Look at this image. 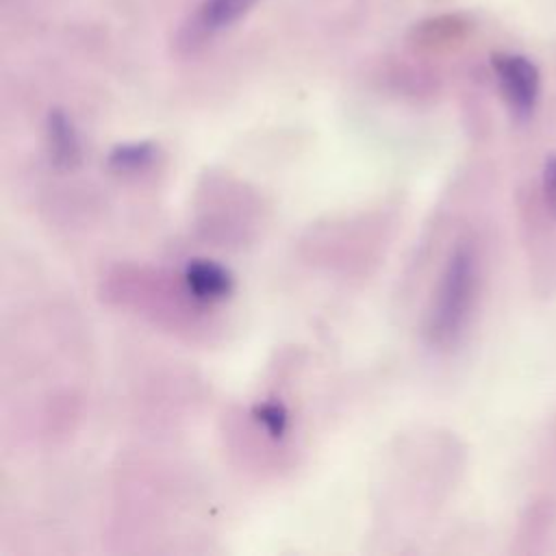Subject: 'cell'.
I'll list each match as a JSON object with an SVG mask.
<instances>
[{
	"label": "cell",
	"instance_id": "obj_1",
	"mask_svg": "<svg viewBox=\"0 0 556 556\" xmlns=\"http://www.w3.org/2000/svg\"><path fill=\"white\" fill-rule=\"evenodd\" d=\"M478 287V258L469 241H460L447 258L430 315L428 339L434 345H452L471 313Z\"/></svg>",
	"mask_w": 556,
	"mask_h": 556
},
{
	"label": "cell",
	"instance_id": "obj_2",
	"mask_svg": "<svg viewBox=\"0 0 556 556\" xmlns=\"http://www.w3.org/2000/svg\"><path fill=\"white\" fill-rule=\"evenodd\" d=\"M493 72L497 76L504 100L515 117L526 119L532 115L539 100V72L532 61L521 54H493Z\"/></svg>",
	"mask_w": 556,
	"mask_h": 556
},
{
	"label": "cell",
	"instance_id": "obj_3",
	"mask_svg": "<svg viewBox=\"0 0 556 556\" xmlns=\"http://www.w3.org/2000/svg\"><path fill=\"white\" fill-rule=\"evenodd\" d=\"M185 287L189 291V295L198 302H222L226 300L232 289H235V278L232 274L215 263V261H206V258H193L185 265V274H182Z\"/></svg>",
	"mask_w": 556,
	"mask_h": 556
},
{
	"label": "cell",
	"instance_id": "obj_4",
	"mask_svg": "<svg viewBox=\"0 0 556 556\" xmlns=\"http://www.w3.org/2000/svg\"><path fill=\"white\" fill-rule=\"evenodd\" d=\"M46 146L56 169H74L80 163L78 132L63 109H52L46 117Z\"/></svg>",
	"mask_w": 556,
	"mask_h": 556
},
{
	"label": "cell",
	"instance_id": "obj_5",
	"mask_svg": "<svg viewBox=\"0 0 556 556\" xmlns=\"http://www.w3.org/2000/svg\"><path fill=\"white\" fill-rule=\"evenodd\" d=\"M258 0H204L193 20V39L239 22Z\"/></svg>",
	"mask_w": 556,
	"mask_h": 556
},
{
	"label": "cell",
	"instance_id": "obj_6",
	"mask_svg": "<svg viewBox=\"0 0 556 556\" xmlns=\"http://www.w3.org/2000/svg\"><path fill=\"white\" fill-rule=\"evenodd\" d=\"M156 159V146L152 141H137L115 146L109 152V167L117 174H139Z\"/></svg>",
	"mask_w": 556,
	"mask_h": 556
},
{
	"label": "cell",
	"instance_id": "obj_7",
	"mask_svg": "<svg viewBox=\"0 0 556 556\" xmlns=\"http://www.w3.org/2000/svg\"><path fill=\"white\" fill-rule=\"evenodd\" d=\"M254 419L271 439H282L289 428V413L280 402H263L252 408Z\"/></svg>",
	"mask_w": 556,
	"mask_h": 556
},
{
	"label": "cell",
	"instance_id": "obj_8",
	"mask_svg": "<svg viewBox=\"0 0 556 556\" xmlns=\"http://www.w3.org/2000/svg\"><path fill=\"white\" fill-rule=\"evenodd\" d=\"M543 198L547 211L556 217V156H552L543 169Z\"/></svg>",
	"mask_w": 556,
	"mask_h": 556
}]
</instances>
